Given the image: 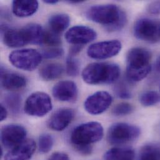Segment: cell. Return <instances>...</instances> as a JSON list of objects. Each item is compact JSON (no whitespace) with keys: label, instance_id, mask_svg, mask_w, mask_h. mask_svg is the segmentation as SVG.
I'll use <instances>...</instances> for the list:
<instances>
[{"label":"cell","instance_id":"cell-1","mask_svg":"<svg viewBox=\"0 0 160 160\" xmlns=\"http://www.w3.org/2000/svg\"><path fill=\"white\" fill-rule=\"evenodd\" d=\"M86 17L93 22L105 26L110 32L121 30L127 21L125 13L113 4L93 6L87 10Z\"/></svg>","mask_w":160,"mask_h":160},{"label":"cell","instance_id":"cell-2","mask_svg":"<svg viewBox=\"0 0 160 160\" xmlns=\"http://www.w3.org/2000/svg\"><path fill=\"white\" fill-rule=\"evenodd\" d=\"M151 58V52L145 48H134L130 49L127 56V79L133 82L144 79L152 69Z\"/></svg>","mask_w":160,"mask_h":160},{"label":"cell","instance_id":"cell-3","mask_svg":"<svg viewBox=\"0 0 160 160\" xmlns=\"http://www.w3.org/2000/svg\"><path fill=\"white\" fill-rule=\"evenodd\" d=\"M82 76L88 84H111L119 79L120 69L116 64L93 62L83 69Z\"/></svg>","mask_w":160,"mask_h":160},{"label":"cell","instance_id":"cell-4","mask_svg":"<svg viewBox=\"0 0 160 160\" xmlns=\"http://www.w3.org/2000/svg\"><path fill=\"white\" fill-rule=\"evenodd\" d=\"M103 137L102 125L96 122L81 124L71 133V141L76 147L88 146L100 141Z\"/></svg>","mask_w":160,"mask_h":160},{"label":"cell","instance_id":"cell-5","mask_svg":"<svg viewBox=\"0 0 160 160\" xmlns=\"http://www.w3.org/2000/svg\"><path fill=\"white\" fill-rule=\"evenodd\" d=\"M140 135V129L127 123H116L112 125L107 133L108 143L113 145H124L137 140Z\"/></svg>","mask_w":160,"mask_h":160},{"label":"cell","instance_id":"cell-6","mask_svg":"<svg viewBox=\"0 0 160 160\" xmlns=\"http://www.w3.org/2000/svg\"><path fill=\"white\" fill-rule=\"evenodd\" d=\"M42 54L34 49H23L12 51L9 56V62L18 69L32 71L41 64Z\"/></svg>","mask_w":160,"mask_h":160},{"label":"cell","instance_id":"cell-7","mask_svg":"<svg viewBox=\"0 0 160 160\" xmlns=\"http://www.w3.org/2000/svg\"><path fill=\"white\" fill-rule=\"evenodd\" d=\"M52 108V100L49 95L42 92L31 94L26 99L24 107L26 114L42 117L48 114Z\"/></svg>","mask_w":160,"mask_h":160},{"label":"cell","instance_id":"cell-8","mask_svg":"<svg viewBox=\"0 0 160 160\" xmlns=\"http://www.w3.org/2000/svg\"><path fill=\"white\" fill-rule=\"evenodd\" d=\"M133 32L135 36L143 41L155 43L160 41V21L142 18L135 24Z\"/></svg>","mask_w":160,"mask_h":160},{"label":"cell","instance_id":"cell-9","mask_svg":"<svg viewBox=\"0 0 160 160\" xmlns=\"http://www.w3.org/2000/svg\"><path fill=\"white\" fill-rule=\"evenodd\" d=\"M122 48V43L118 40L101 41L90 45L87 49V54L94 59H106L117 56Z\"/></svg>","mask_w":160,"mask_h":160},{"label":"cell","instance_id":"cell-10","mask_svg":"<svg viewBox=\"0 0 160 160\" xmlns=\"http://www.w3.org/2000/svg\"><path fill=\"white\" fill-rule=\"evenodd\" d=\"M112 101V97L108 92L98 91L87 97L84 102V108L89 114L99 115L110 107Z\"/></svg>","mask_w":160,"mask_h":160},{"label":"cell","instance_id":"cell-11","mask_svg":"<svg viewBox=\"0 0 160 160\" xmlns=\"http://www.w3.org/2000/svg\"><path fill=\"white\" fill-rule=\"evenodd\" d=\"M26 130L22 125L18 124L5 125L1 131L2 144L7 148H12L26 140Z\"/></svg>","mask_w":160,"mask_h":160},{"label":"cell","instance_id":"cell-12","mask_svg":"<svg viewBox=\"0 0 160 160\" xmlns=\"http://www.w3.org/2000/svg\"><path fill=\"white\" fill-rule=\"evenodd\" d=\"M97 36L96 31L90 27L76 26L66 32L65 38L70 44L83 46L95 40Z\"/></svg>","mask_w":160,"mask_h":160},{"label":"cell","instance_id":"cell-13","mask_svg":"<svg viewBox=\"0 0 160 160\" xmlns=\"http://www.w3.org/2000/svg\"><path fill=\"white\" fill-rule=\"evenodd\" d=\"M52 95L56 99L61 102L74 101L78 96V88L72 81L62 80L54 86Z\"/></svg>","mask_w":160,"mask_h":160},{"label":"cell","instance_id":"cell-14","mask_svg":"<svg viewBox=\"0 0 160 160\" xmlns=\"http://www.w3.org/2000/svg\"><path fill=\"white\" fill-rule=\"evenodd\" d=\"M74 117V110L68 108H61L52 115L48 120V126L54 131H62L69 125Z\"/></svg>","mask_w":160,"mask_h":160},{"label":"cell","instance_id":"cell-15","mask_svg":"<svg viewBox=\"0 0 160 160\" xmlns=\"http://www.w3.org/2000/svg\"><path fill=\"white\" fill-rule=\"evenodd\" d=\"M36 148V142L32 139H26L8 152L4 160H29Z\"/></svg>","mask_w":160,"mask_h":160},{"label":"cell","instance_id":"cell-16","mask_svg":"<svg viewBox=\"0 0 160 160\" xmlns=\"http://www.w3.org/2000/svg\"><path fill=\"white\" fill-rule=\"evenodd\" d=\"M1 30L3 31L2 41L6 46L16 48L22 47L28 44L22 28L15 29L1 26Z\"/></svg>","mask_w":160,"mask_h":160},{"label":"cell","instance_id":"cell-17","mask_svg":"<svg viewBox=\"0 0 160 160\" xmlns=\"http://www.w3.org/2000/svg\"><path fill=\"white\" fill-rule=\"evenodd\" d=\"M26 79L16 73L9 72L1 68V84L2 87L8 90H16L21 89L26 85Z\"/></svg>","mask_w":160,"mask_h":160},{"label":"cell","instance_id":"cell-18","mask_svg":"<svg viewBox=\"0 0 160 160\" xmlns=\"http://www.w3.org/2000/svg\"><path fill=\"white\" fill-rule=\"evenodd\" d=\"M39 8V3L34 0L13 1L12 12L19 18H26L34 14Z\"/></svg>","mask_w":160,"mask_h":160},{"label":"cell","instance_id":"cell-19","mask_svg":"<svg viewBox=\"0 0 160 160\" xmlns=\"http://www.w3.org/2000/svg\"><path fill=\"white\" fill-rule=\"evenodd\" d=\"M28 44L41 45L44 42L45 30L38 24L31 23L22 28Z\"/></svg>","mask_w":160,"mask_h":160},{"label":"cell","instance_id":"cell-20","mask_svg":"<svg viewBox=\"0 0 160 160\" xmlns=\"http://www.w3.org/2000/svg\"><path fill=\"white\" fill-rule=\"evenodd\" d=\"M135 151L130 148L115 147L108 150L103 155L104 160H133Z\"/></svg>","mask_w":160,"mask_h":160},{"label":"cell","instance_id":"cell-21","mask_svg":"<svg viewBox=\"0 0 160 160\" xmlns=\"http://www.w3.org/2000/svg\"><path fill=\"white\" fill-rule=\"evenodd\" d=\"M71 19L68 14L59 13L51 16L49 19L51 30L56 34H61L69 27Z\"/></svg>","mask_w":160,"mask_h":160},{"label":"cell","instance_id":"cell-22","mask_svg":"<svg viewBox=\"0 0 160 160\" xmlns=\"http://www.w3.org/2000/svg\"><path fill=\"white\" fill-rule=\"evenodd\" d=\"M64 68L59 63H49L42 67L39 71V75L44 80L47 81L56 80L63 74Z\"/></svg>","mask_w":160,"mask_h":160},{"label":"cell","instance_id":"cell-23","mask_svg":"<svg viewBox=\"0 0 160 160\" xmlns=\"http://www.w3.org/2000/svg\"><path fill=\"white\" fill-rule=\"evenodd\" d=\"M138 160H160V146L155 144L146 145L140 151Z\"/></svg>","mask_w":160,"mask_h":160},{"label":"cell","instance_id":"cell-24","mask_svg":"<svg viewBox=\"0 0 160 160\" xmlns=\"http://www.w3.org/2000/svg\"><path fill=\"white\" fill-rule=\"evenodd\" d=\"M4 102L7 107L14 115L19 113L21 106V97L16 93L7 95L4 98Z\"/></svg>","mask_w":160,"mask_h":160},{"label":"cell","instance_id":"cell-25","mask_svg":"<svg viewBox=\"0 0 160 160\" xmlns=\"http://www.w3.org/2000/svg\"><path fill=\"white\" fill-rule=\"evenodd\" d=\"M140 102L145 107L155 105L160 102V95L156 91H147L140 97Z\"/></svg>","mask_w":160,"mask_h":160},{"label":"cell","instance_id":"cell-26","mask_svg":"<svg viewBox=\"0 0 160 160\" xmlns=\"http://www.w3.org/2000/svg\"><path fill=\"white\" fill-rule=\"evenodd\" d=\"M54 145V138L49 134H42L39 137V150L42 153H47L51 151Z\"/></svg>","mask_w":160,"mask_h":160},{"label":"cell","instance_id":"cell-27","mask_svg":"<svg viewBox=\"0 0 160 160\" xmlns=\"http://www.w3.org/2000/svg\"><path fill=\"white\" fill-rule=\"evenodd\" d=\"M134 110L133 105L127 102H122L117 104L112 110V113L117 117L126 116L131 114Z\"/></svg>","mask_w":160,"mask_h":160},{"label":"cell","instance_id":"cell-28","mask_svg":"<svg viewBox=\"0 0 160 160\" xmlns=\"http://www.w3.org/2000/svg\"><path fill=\"white\" fill-rule=\"evenodd\" d=\"M62 43L59 34L52 31H45L43 44L49 46H58Z\"/></svg>","mask_w":160,"mask_h":160},{"label":"cell","instance_id":"cell-29","mask_svg":"<svg viewBox=\"0 0 160 160\" xmlns=\"http://www.w3.org/2000/svg\"><path fill=\"white\" fill-rule=\"evenodd\" d=\"M66 71L70 76H76L79 72V64L78 61L73 56H69L66 61Z\"/></svg>","mask_w":160,"mask_h":160},{"label":"cell","instance_id":"cell-30","mask_svg":"<svg viewBox=\"0 0 160 160\" xmlns=\"http://www.w3.org/2000/svg\"><path fill=\"white\" fill-rule=\"evenodd\" d=\"M115 93L117 96L122 99H128L132 97V93L127 84L123 82L118 83L115 88Z\"/></svg>","mask_w":160,"mask_h":160},{"label":"cell","instance_id":"cell-31","mask_svg":"<svg viewBox=\"0 0 160 160\" xmlns=\"http://www.w3.org/2000/svg\"><path fill=\"white\" fill-rule=\"evenodd\" d=\"M41 54L46 59H56L63 56L64 50L61 48H52L44 50Z\"/></svg>","mask_w":160,"mask_h":160},{"label":"cell","instance_id":"cell-32","mask_svg":"<svg viewBox=\"0 0 160 160\" xmlns=\"http://www.w3.org/2000/svg\"><path fill=\"white\" fill-rule=\"evenodd\" d=\"M76 150L83 155H89L92 153L93 147L92 145L88 146H79L75 147Z\"/></svg>","mask_w":160,"mask_h":160},{"label":"cell","instance_id":"cell-33","mask_svg":"<svg viewBox=\"0 0 160 160\" xmlns=\"http://www.w3.org/2000/svg\"><path fill=\"white\" fill-rule=\"evenodd\" d=\"M48 160H71L69 156L62 152H56L51 155Z\"/></svg>","mask_w":160,"mask_h":160},{"label":"cell","instance_id":"cell-34","mask_svg":"<svg viewBox=\"0 0 160 160\" xmlns=\"http://www.w3.org/2000/svg\"><path fill=\"white\" fill-rule=\"evenodd\" d=\"M149 12L153 14L160 13V2H154L149 6Z\"/></svg>","mask_w":160,"mask_h":160},{"label":"cell","instance_id":"cell-35","mask_svg":"<svg viewBox=\"0 0 160 160\" xmlns=\"http://www.w3.org/2000/svg\"><path fill=\"white\" fill-rule=\"evenodd\" d=\"M83 48V46L81 45H74L72 46L69 51V56L74 57L78 54H79L82 51Z\"/></svg>","mask_w":160,"mask_h":160},{"label":"cell","instance_id":"cell-36","mask_svg":"<svg viewBox=\"0 0 160 160\" xmlns=\"http://www.w3.org/2000/svg\"><path fill=\"white\" fill-rule=\"evenodd\" d=\"M8 116V111L5 107H4L2 105H1V112H0V119L1 121L4 120Z\"/></svg>","mask_w":160,"mask_h":160},{"label":"cell","instance_id":"cell-37","mask_svg":"<svg viewBox=\"0 0 160 160\" xmlns=\"http://www.w3.org/2000/svg\"><path fill=\"white\" fill-rule=\"evenodd\" d=\"M155 68L158 72H160V56H159L155 62Z\"/></svg>","mask_w":160,"mask_h":160},{"label":"cell","instance_id":"cell-38","mask_svg":"<svg viewBox=\"0 0 160 160\" xmlns=\"http://www.w3.org/2000/svg\"><path fill=\"white\" fill-rule=\"evenodd\" d=\"M44 2L46 4H56L59 2V1L58 0H44Z\"/></svg>","mask_w":160,"mask_h":160},{"label":"cell","instance_id":"cell-39","mask_svg":"<svg viewBox=\"0 0 160 160\" xmlns=\"http://www.w3.org/2000/svg\"><path fill=\"white\" fill-rule=\"evenodd\" d=\"M84 1H81V0H69L68 1V2H69V3L71 4H78V3H81L82 2H83Z\"/></svg>","mask_w":160,"mask_h":160}]
</instances>
